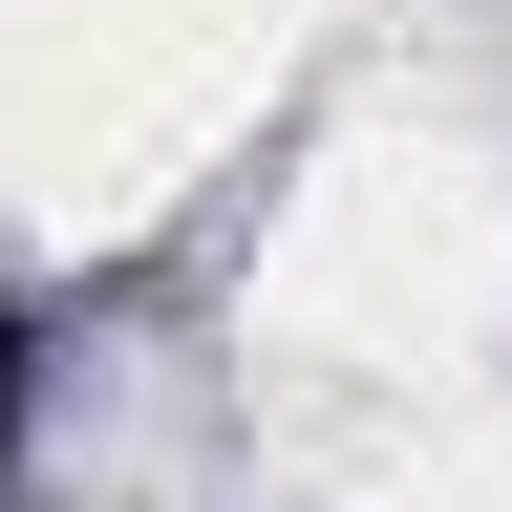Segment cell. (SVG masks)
<instances>
[{"instance_id": "1", "label": "cell", "mask_w": 512, "mask_h": 512, "mask_svg": "<svg viewBox=\"0 0 512 512\" xmlns=\"http://www.w3.org/2000/svg\"><path fill=\"white\" fill-rule=\"evenodd\" d=\"M0 448H22V320H0Z\"/></svg>"}]
</instances>
